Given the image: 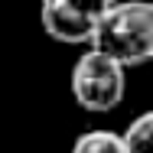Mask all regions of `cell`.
<instances>
[{
    "mask_svg": "<svg viewBox=\"0 0 153 153\" xmlns=\"http://www.w3.org/2000/svg\"><path fill=\"white\" fill-rule=\"evenodd\" d=\"M111 0H39V26L65 46H88Z\"/></svg>",
    "mask_w": 153,
    "mask_h": 153,
    "instance_id": "3",
    "label": "cell"
},
{
    "mask_svg": "<svg viewBox=\"0 0 153 153\" xmlns=\"http://www.w3.org/2000/svg\"><path fill=\"white\" fill-rule=\"evenodd\" d=\"M88 49L121 68L147 65L153 59V7L147 0H111L88 39Z\"/></svg>",
    "mask_w": 153,
    "mask_h": 153,
    "instance_id": "1",
    "label": "cell"
},
{
    "mask_svg": "<svg viewBox=\"0 0 153 153\" xmlns=\"http://www.w3.org/2000/svg\"><path fill=\"white\" fill-rule=\"evenodd\" d=\"M121 153H153V114L143 111L121 134Z\"/></svg>",
    "mask_w": 153,
    "mask_h": 153,
    "instance_id": "4",
    "label": "cell"
},
{
    "mask_svg": "<svg viewBox=\"0 0 153 153\" xmlns=\"http://www.w3.org/2000/svg\"><path fill=\"white\" fill-rule=\"evenodd\" d=\"M72 153H121V134L114 130H85L75 137Z\"/></svg>",
    "mask_w": 153,
    "mask_h": 153,
    "instance_id": "5",
    "label": "cell"
},
{
    "mask_svg": "<svg viewBox=\"0 0 153 153\" xmlns=\"http://www.w3.org/2000/svg\"><path fill=\"white\" fill-rule=\"evenodd\" d=\"M68 88H72V98L78 108H85L91 114H108L127 94V68L88 49L72 65Z\"/></svg>",
    "mask_w": 153,
    "mask_h": 153,
    "instance_id": "2",
    "label": "cell"
}]
</instances>
